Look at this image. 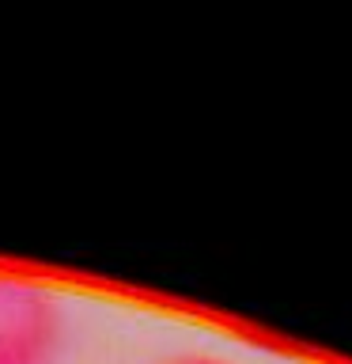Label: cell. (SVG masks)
<instances>
[{
  "label": "cell",
  "mask_w": 352,
  "mask_h": 364,
  "mask_svg": "<svg viewBox=\"0 0 352 364\" xmlns=\"http://www.w3.org/2000/svg\"><path fill=\"white\" fill-rule=\"evenodd\" d=\"M159 364H238L235 357H224V353H212V349H178L163 357Z\"/></svg>",
  "instance_id": "cell-2"
},
{
  "label": "cell",
  "mask_w": 352,
  "mask_h": 364,
  "mask_svg": "<svg viewBox=\"0 0 352 364\" xmlns=\"http://www.w3.org/2000/svg\"><path fill=\"white\" fill-rule=\"evenodd\" d=\"M68 338V304L50 284L0 273V364H61Z\"/></svg>",
  "instance_id": "cell-1"
}]
</instances>
